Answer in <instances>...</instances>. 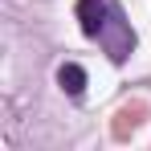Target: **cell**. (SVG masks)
Returning a JSON list of instances; mask_svg holds the SVG:
<instances>
[{
  "label": "cell",
  "instance_id": "cell-3",
  "mask_svg": "<svg viewBox=\"0 0 151 151\" xmlns=\"http://www.w3.org/2000/svg\"><path fill=\"white\" fill-rule=\"evenodd\" d=\"M57 86H61L70 98H78V94L86 90V70H82L78 61H65V65L57 70Z\"/></svg>",
  "mask_w": 151,
  "mask_h": 151
},
{
  "label": "cell",
  "instance_id": "cell-1",
  "mask_svg": "<svg viewBox=\"0 0 151 151\" xmlns=\"http://www.w3.org/2000/svg\"><path fill=\"white\" fill-rule=\"evenodd\" d=\"M94 41H102V49L110 53V61H127V57H131V49H135V33H131V25L123 21V8H119V4H110L106 25H102V33L94 37Z\"/></svg>",
  "mask_w": 151,
  "mask_h": 151
},
{
  "label": "cell",
  "instance_id": "cell-2",
  "mask_svg": "<svg viewBox=\"0 0 151 151\" xmlns=\"http://www.w3.org/2000/svg\"><path fill=\"white\" fill-rule=\"evenodd\" d=\"M106 12H110V0H78V21L86 37H98L106 25Z\"/></svg>",
  "mask_w": 151,
  "mask_h": 151
}]
</instances>
